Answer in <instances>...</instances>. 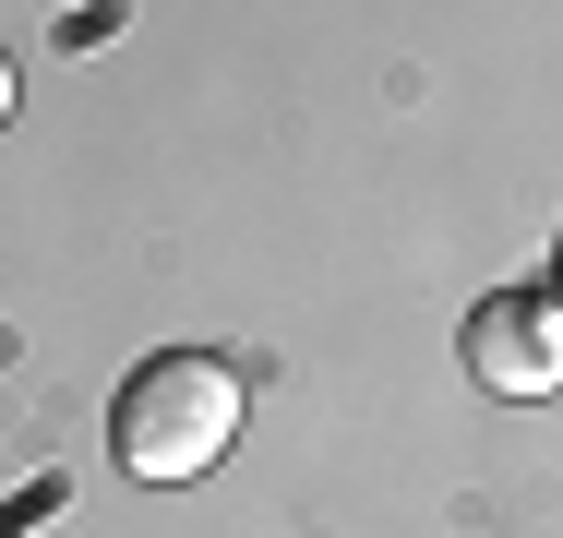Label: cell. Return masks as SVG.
Segmentation results:
<instances>
[{
  "mask_svg": "<svg viewBox=\"0 0 563 538\" xmlns=\"http://www.w3.org/2000/svg\"><path fill=\"white\" fill-rule=\"evenodd\" d=\"M467 371H479L492 395H552L563 383V312L540 300V288L479 300V312H467Z\"/></svg>",
  "mask_w": 563,
  "mask_h": 538,
  "instance_id": "7a4b0ae2",
  "label": "cell"
},
{
  "mask_svg": "<svg viewBox=\"0 0 563 538\" xmlns=\"http://www.w3.org/2000/svg\"><path fill=\"white\" fill-rule=\"evenodd\" d=\"M240 371H228L217 347H156L132 383H120V407H109V442H120V467L132 479H156V491H180V479H205L228 442H240Z\"/></svg>",
  "mask_w": 563,
  "mask_h": 538,
  "instance_id": "6da1fadb",
  "label": "cell"
},
{
  "mask_svg": "<svg viewBox=\"0 0 563 538\" xmlns=\"http://www.w3.org/2000/svg\"><path fill=\"white\" fill-rule=\"evenodd\" d=\"M0 120H12V48H0Z\"/></svg>",
  "mask_w": 563,
  "mask_h": 538,
  "instance_id": "3957f363",
  "label": "cell"
}]
</instances>
